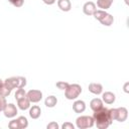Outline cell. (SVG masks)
Wrapping results in <instances>:
<instances>
[{"label": "cell", "mask_w": 129, "mask_h": 129, "mask_svg": "<svg viewBox=\"0 0 129 129\" xmlns=\"http://www.w3.org/2000/svg\"><path fill=\"white\" fill-rule=\"evenodd\" d=\"M93 118L95 120L97 128L99 129H107L112 123V120L109 116V109L105 108L104 106L94 111Z\"/></svg>", "instance_id": "cell-1"}, {"label": "cell", "mask_w": 129, "mask_h": 129, "mask_svg": "<svg viewBox=\"0 0 129 129\" xmlns=\"http://www.w3.org/2000/svg\"><path fill=\"white\" fill-rule=\"evenodd\" d=\"M82 93V87L79 84H71L64 90V97L68 100H76Z\"/></svg>", "instance_id": "cell-2"}, {"label": "cell", "mask_w": 129, "mask_h": 129, "mask_svg": "<svg viewBox=\"0 0 129 129\" xmlns=\"http://www.w3.org/2000/svg\"><path fill=\"white\" fill-rule=\"evenodd\" d=\"M95 124V120L91 116H80L76 120V125L79 129L92 128Z\"/></svg>", "instance_id": "cell-3"}, {"label": "cell", "mask_w": 129, "mask_h": 129, "mask_svg": "<svg viewBox=\"0 0 129 129\" xmlns=\"http://www.w3.org/2000/svg\"><path fill=\"white\" fill-rule=\"evenodd\" d=\"M26 97L30 103H38L42 99V93L39 90H30L26 93Z\"/></svg>", "instance_id": "cell-4"}, {"label": "cell", "mask_w": 129, "mask_h": 129, "mask_svg": "<svg viewBox=\"0 0 129 129\" xmlns=\"http://www.w3.org/2000/svg\"><path fill=\"white\" fill-rule=\"evenodd\" d=\"M128 118V110L125 107H119L116 108V116L115 120L118 122H124Z\"/></svg>", "instance_id": "cell-5"}, {"label": "cell", "mask_w": 129, "mask_h": 129, "mask_svg": "<svg viewBox=\"0 0 129 129\" xmlns=\"http://www.w3.org/2000/svg\"><path fill=\"white\" fill-rule=\"evenodd\" d=\"M3 113H4V116L5 117H7V118H13L17 114V108L12 103L6 104L5 108L3 109Z\"/></svg>", "instance_id": "cell-6"}, {"label": "cell", "mask_w": 129, "mask_h": 129, "mask_svg": "<svg viewBox=\"0 0 129 129\" xmlns=\"http://www.w3.org/2000/svg\"><path fill=\"white\" fill-rule=\"evenodd\" d=\"M96 10H97L96 4H95L94 2H92V1L86 2V3L84 4V6H83V12H84L86 15H89V16L93 15Z\"/></svg>", "instance_id": "cell-7"}, {"label": "cell", "mask_w": 129, "mask_h": 129, "mask_svg": "<svg viewBox=\"0 0 129 129\" xmlns=\"http://www.w3.org/2000/svg\"><path fill=\"white\" fill-rule=\"evenodd\" d=\"M88 89H89V92H91L94 95H100L103 93V86L99 83H91Z\"/></svg>", "instance_id": "cell-8"}, {"label": "cell", "mask_w": 129, "mask_h": 129, "mask_svg": "<svg viewBox=\"0 0 129 129\" xmlns=\"http://www.w3.org/2000/svg\"><path fill=\"white\" fill-rule=\"evenodd\" d=\"M73 110L75 111V113L81 114L86 110V103L82 100H77L74 102L73 104Z\"/></svg>", "instance_id": "cell-9"}, {"label": "cell", "mask_w": 129, "mask_h": 129, "mask_svg": "<svg viewBox=\"0 0 129 129\" xmlns=\"http://www.w3.org/2000/svg\"><path fill=\"white\" fill-rule=\"evenodd\" d=\"M41 115V109L37 105H33L32 107H29V116L32 119H37Z\"/></svg>", "instance_id": "cell-10"}, {"label": "cell", "mask_w": 129, "mask_h": 129, "mask_svg": "<svg viewBox=\"0 0 129 129\" xmlns=\"http://www.w3.org/2000/svg\"><path fill=\"white\" fill-rule=\"evenodd\" d=\"M57 6L61 11L68 12L72 9V3L70 0H57Z\"/></svg>", "instance_id": "cell-11"}, {"label": "cell", "mask_w": 129, "mask_h": 129, "mask_svg": "<svg viewBox=\"0 0 129 129\" xmlns=\"http://www.w3.org/2000/svg\"><path fill=\"white\" fill-rule=\"evenodd\" d=\"M115 94L112 92H105L102 95V101L105 102L106 104H113L115 102Z\"/></svg>", "instance_id": "cell-12"}, {"label": "cell", "mask_w": 129, "mask_h": 129, "mask_svg": "<svg viewBox=\"0 0 129 129\" xmlns=\"http://www.w3.org/2000/svg\"><path fill=\"white\" fill-rule=\"evenodd\" d=\"M17 106H18V108L20 110L25 111V110L29 109V107H30V101L27 99V97L21 98V99L17 100Z\"/></svg>", "instance_id": "cell-13"}, {"label": "cell", "mask_w": 129, "mask_h": 129, "mask_svg": "<svg viewBox=\"0 0 129 129\" xmlns=\"http://www.w3.org/2000/svg\"><path fill=\"white\" fill-rule=\"evenodd\" d=\"M103 107V101L99 98H94L93 100H91L90 102V108L93 110V111H96L100 108Z\"/></svg>", "instance_id": "cell-14"}, {"label": "cell", "mask_w": 129, "mask_h": 129, "mask_svg": "<svg viewBox=\"0 0 129 129\" xmlns=\"http://www.w3.org/2000/svg\"><path fill=\"white\" fill-rule=\"evenodd\" d=\"M114 0H97V6L102 10H107L111 7Z\"/></svg>", "instance_id": "cell-15"}, {"label": "cell", "mask_w": 129, "mask_h": 129, "mask_svg": "<svg viewBox=\"0 0 129 129\" xmlns=\"http://www.w3.org/2000/svg\"><path fill=\"white\" fill-rule=\"evenodd\" d=\"M57 104V99L55 96H48L46 97V99L44 100V105L48 108H53L55 105Z\"/></svg>", "instance_id": "cell-16"}, {"label": "cell", "mask_w": 129, "mask_h": 129, "mask_svg": "<svg viewBox=\"0 0 129 129\" xmlns=\"http://www.w3.org/2000/svg\"><path fill=\"white\" fill-rule=\"evenodd\" d=\"M100 22H101L103 25H105V26H111V25L113 24V22H114V17H113L111 14L107 13V14L100 20Z\"/></svg>", "instance_id": "cell-17"}, {"label": "cell", "mask_w": 129, "mask_h": 129, "mask_svg": "<svg viewBox=\"0 0 129 129\" xmlns=\"http://www.w3.org/2000/svg\"><path fill=\"white\" fill-rule=\"evenodd\" d=\"M4 84L6 86H8L11 90L17 88V77H11V78H8L4 81Z\"/></svg>", "instance_id": "cell-18"}, {"label": "cell", "mask_w": 129, "mask_h": 129, "mask_svg": "<svg viewBox=\"0 0 129 129\" xmlns=\"http://www.w3.org/2000/svg\"><path fill=\"white\" fill-rule=\"evenodd\" d=\"M11 91H12V90H11L8 86H6V85L4 84V82H3V84L0 86V97H1V98H6V97H8V96L10 95Z\"/></svg>", "instance_id": "cell-19"}, {"label": "cell", "mask_w": 129, "mask_h": 129, "mask_svg": "<svg viewBox=\"0 0 129 129\" xmlns=\"http://www.w3.org/2000/svg\"><path fill=\"white\" fill-rule=\"evenodd\" d=\"M17 121H18V124H19V128H20V129H25V128H27V126H28V121H27L26 117L20 116V117L17 118Z\"/></svg>", "instance_id": "cell-20"}, {"label": "cell", "mask_w": 129, "mask_h": 129, "mask_svg": "<svg viewBox=\"0 0 129 129\" xmlns=\"http://www.w3.org/2000/svg\"><path fill=\"white\" fill-rule=\"evenodd\" d=\"M24 97H26V92L24 91V89H23V88L18 89V90L16 91V93H15V99H16V100H19V99L24 98Z\"/></svg>", "instance_id": "cell-21"}, {"label": "cell", "mask_w": 129, "mask_h": 129, "mask_svg": "<svg viewBox=\"0 0 129 129\" xmlns=\"http://www.w3.org/2000/svg\"><path fill=\"white\" fill-rule=\"evenodd\" d=\"M26 86V79L24 77H17V89L24 88Z\"/></svg>", "instance_id": "cell-22"}, {"label": "cell", "mask_w": 129, "mask_h": 129, "mask_svg": "<svg viewBox=\"0 0 129 129\" xmlns=\"http://www.w3.org/2000/svg\"><path fill=\"white\" fill-rule=\"evenodd\" d=\"M8 127H9L10 129H20V128H19V124H18L17 119H15V120H11V121L8 123Z\"/></svg>", "instance_id": "cell-23"}, {"label": "cell", "mask_w": 129, "mask_h": 129, "mask_svg": "<svg viewBox=\"0 0 129 129\" xmlns=\"http://www.w3.org/2000/svg\"><path fill=\"white\" fill-rule=\"evenodd\" d=\"M70 84L68 83V82H63V81H60V82H57L56 84H55V86L59 89V90H66L67 88H68V86H69Z\"/></svg>", "instance_id": "cell-24"}, {"label": "cell", "mask_w": 129, "mask_h": 129, "mask_svg": "<svg viewBox=\"0 0 129 129\" xmlns=\"http://www.w3.org/2000/svg\"><path fill=\"white\" fill-rule=\"evenodd\" d=\"M11 4H13L15 7H21L24 3V0H8Z\"/></svg>", "instance_id": "cell-25"}, {"label": "cell", "mask_w": 129, "mask_h": 129, "mask_svg": "<svg viewBox=\"0 0 129 129\" xmlns=\"http://www.w3.org/2000/svg\"><path fill=\"white\" fill-rule=\"evenodd\" d=\"M61 128H62V129H75V126H74V124L71 123V122H64V123L62 124Z\"/></svg>", "instance_id": "cell-26"}, {"label": "cell", "mask_w": 129, "mask_h": 129, "mask_svg": "<svg viewBox=\"0 0 129 129\" xmlns=\"http://www.w3.org/2000/svg\"><path fill=\"white\" fill-rule=\"evenodd\" d=\"M47 129H58V124L56 122H50L46 126Z\"/></svg>", "instance_id": "cell-27"}, {"label": "cell", "mask_w": 129, "mask_h": 129, "mask_svg": "<svg viewBox=\"0 0 129 129\" xmlns=\"http://www.w3.org/2000/svg\"><path fill=\"white\" fill-rule=\"evenodd\" d=\"M6 104H7V102H6L5 98H1V97H0V112L3 111V109H4L5 106H6Z\"/></svg>", "instance_id": "cell-28"}, {"label": "cell", "mask_w": 129, "mask_h": 129, "mask_svg": "<svg viewBox=\"0 0 129 129\" xmlns=\"http://www.w3.org/2000/svg\"><path fill=\"white\" fill-rule=\"evenodd\" d=\"M45 4H47V5H52L56 0H42Z\"/></svg>", "instance_id": "cell-29"}, {"label": "cell", "mask_w": 129, "mask_h": 129, "mask_svg": "<svg viewBox=\"0 0 129 129\" xmlns=\"http://www.w3.org/2000/svg\"><path fill=\"white\" fill-rule=\"evenodd\" d=\"M128 87H129V83L127 82V83H125V85H124V92H125V93H129Z\"/></svg>", "instance_id": "cell-30"}, {"label": "cell", "mask_w": 129, "mask_h": 129, "mask_svg": "<svg viewBox=\"0 0 129 129\" xmlns=\"http://www.w3.org/2000/svg\"><path fill=\"white\" fill-rule=\"evenodd\" d=\"M2 84H3V81H2V80H1V79H0V86H1V85H2Z\"/></svg>", "instance_id": "cell-31"}]
</instances>
